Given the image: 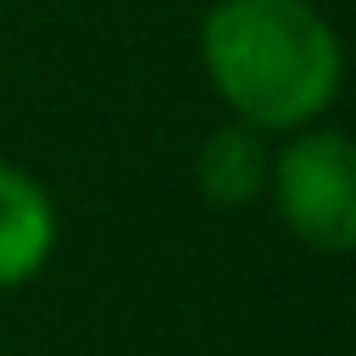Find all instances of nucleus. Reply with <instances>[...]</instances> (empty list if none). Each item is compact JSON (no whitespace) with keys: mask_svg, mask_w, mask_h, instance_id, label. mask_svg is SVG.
<instances>
[{"mask_svg":"<svg viewBox=\"0 0 356 356\" xmlns=\"http://www.w3.org/2000/svg\"><path fill=\"white\" fill-rule=\"evenodd\" d=\"M200 72L234 122L295 134L334 106L345 56L312 0H211L200 17Z\"/></svg>","mask_w":356,"mask_h":356,"instance_id":"1","label":"nucleus"},{"mask_svg":"<svg viewBox=\"0 0 356 356\" xmlns=\"http://www.w3.org/2000/svg\"><path fill=\"white\" fill-rule=\"evenodd\" d=\"M267 189L278 222L300 245L323 256H345L356 245V150L339 128H295L284 150L267 161Z\"/></svg>","mask_w":356,"mask_h":356,"instance_id":"2","label":"nucleus"},{"mask_svg":"<svg viewBox=\"0 0 356 356\" xmlns=\"http://www.w3.org/2000/svg\"><path fill=\"white\" fill-rule=\"evenodd\" d=\"M50 256H56V206L44 184L0 161V289L39 278Z\"/></svg>","mask_w":356,"mask_h":356,"instance_id":"3","label":"nucleus"},{"mask_svg":"<svg viewBox=\"0 0 356 356\" xmlns=\"http://www.w3.org/2000/svg\"><path fill=\"white\" fill-rule=\"evenodd\" d=\"M267 139L245 122H222L195 150V189L217 211H239L267 189Z\"/></svg>","mask_w":356,"mask_h":356,"instance_id":"4","label":"nucleus"}]
</instances>
